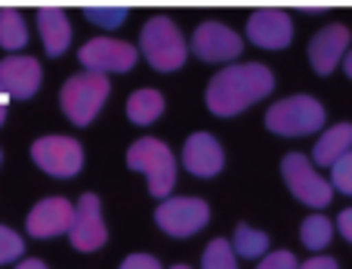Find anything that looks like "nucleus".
Wrapping results in <instances>:
<instances>
[{"mask_svg":"<svg viewBox=\"0 0 352 269\" xmlns=\"http://www.w3.org/2000/svg\"><path fill=\"white\" fill-rule=\"evenodd\" d=\"M275 90V74L260 62H235L217 72L207 84V109L217 118H235L263 103Z\"/></svg>","mask_w":352,"mask_h":269,"instance_id":"f257e3e1","label":"nucleus"},{"mask_svg":"<svg viewBox=\"0 0 352 269\" xmlns=\"http://www.w3.org/2000/svg\"><path fill=\"white\" fill-rule=\"evenodd\" d=\"M140 56L155 72L170 74L176 68H182L188 59V43H186V37H182L179 25H176L170 16H152L142 25Z\"/></svg>","mask_w":352,"mask_h":269,"instance_id":"f03ea898","label":"nucleus"},{"mask_svg":"<svg viewBox=\"0 0 352 269\" xmlns=\"http://www.w3.org/2000/svg\"><path fill=\"white\" fill-rule=\"evenodd\" d=\"M127 167L148 180V192L155 198H170L173 186H176V158L170 152V146L152 136H142L133 146L127 149Z\"/></svg>","mask_w":352,"mask_h":269,"instance_id":"7ed1b4c3","label":"nucleus"},{"mask_svg":"<svg viewBox=\"0 0 352 269\" xmlns=\"http://www.w3.org/2000/svg\"><path fill=\"white\" fill-rule=\"evenodd\" d=\"M109 93H111V80L105 78V74L80 72V74H72V78L62 84L59 105L74 127H87V124H93L96 115L102 111Z\"/></svg>","mask_w":352,"mask_h":269,"instance_id":"20e7f679","label":"nucleus"},{"mask_svg":"<svg viewBox=\"0 0 352 269\" xmlns=\"http://www.w3.org/2000/svg\"><path fill=\"white\" fill-rule=\"evenodd\" d=\"M324 127V105L316 96H287L266 111V130L278 136H309Z\"/></svg>","mask_w":352,"mask_h":269,"instance_id":"39448f33","label":"nucleus"},{"mask_svg":"<svg viewBox=\"0 0 352 269\" xmlns=\"http://www.w3.org/2000/svg\"><path fill=\"white\" fill-rule=\"evenodd\" d=\"M281 177H285L291 195L297 198L306 208H328L331 198H334V186L331 180H324L322 173L316 171V164L309 161V155L291 152L281 158Z\"/></svg>","mask_w":352,"mask_h":269,"instance_id":"423d86ee","label":"nucleus"},{"mask_svg":"<svg viewBox=\"0 0 352 269\" xmlns=\"http://www.w3.org/2000/svg\"><path fill=\"white\" fill-rule=\"evenodd\" d=\"M78 59L84 65V72L109 78V74L130 72L136 65V59H140V50L127 41H118V37H90L78 50Z\"/></svg>","mask_w":352,"mask_h":269,"instance_id":"0eeeda50","label":"nucleus"},{"mask_svg":"<svg viewBox=\"0 0 352 269\" xmlns=\"http://www.w3.org/2000/svg\"><path fill=\"white\" fill-rule=\"evenodd\" d=\"M155 223L164 229L170 239H188V235L201 233L210 223V204L192 195L164 198L155 211Z\"/></svg>","mask_w":352,"mask_h":269,"instance_id":"6e6552de","label":"nucleus"},{"mask_svg":"<svg viewBox=\"0 0 352 269\" xmlns=\"http://www.w3.org/2000/svg\"><path fill=\"white\" fill-rule=\"evenodd\" d=\"M31 158L43 173L56 180H72L84 167V149L72 136H41L31 146Z\"/></svg>","mask_w":352,"mask_h":269,"instance_id":"1a4fd4ad","label":"nucleus"},{"mask_svg":"<svg viewBox=\"0 0 352 269\" xmlns=\"http://www.w3.org/2000/svg\"><path fill=\"white\" fill-rule=\"evenodd\" d=\"M188 50H192L201 62H210V65H235V59L244 50V41L229 25L210 19V22H201L198 28H195Z\"/></svg>","mask_w":352,"mask_h":269,"instance_id":"9d476101","label":"nucleus"},{"mask_svg":"<svg viewBox=\"0 0 352 269\" xmlns=\"http://www.w3.org/2000/svg\"><path fill=\"white\" fill-rule=\"evenodd\" d=\"M109 239V229H105V220H102V204L93 192L78 198V208H74V217H72V229H68V241H72L74 251L80 254H93L105 245Z\"/></svg>","mask_w":352,"mask_h":269,"instance_id":"9b49d317","label":"nucleus"},{"mask_svg":"<svg viewBox=\"0 0 352 269\" xmlns=\"http://www.w3.org/2000/svg\"><path fill=\"white\" fill-rule=\"evenodd\" d=\"M349 41H352V31L346 25H324L318 34H312L309 41V65L316 74H331L337 65H343L349 53Z\"/></svg>","mask_w":352,"mask_h":269,"instance_id":"f8f14e48","label":"nucleus"},{"mask_svg":"<svg viewBox=\"0 0 352 269\" xmlns=\"http://www.w3.org/2000/svg\"><path fill=\"white\" fill-rule=\"evenodd\" d=\"M72 217H74V204L68 198H43L31 208L25 229L31 239H56V235H68L72 229Z\"/></svg>","mask_w":352,"mask_h":269,"instance_id":"ddd939ff","label":"nucleus"},{"mask_svg":"<svg viewBox=\"0 0 352 269\" xmlns=\"http://www.w3.org/2000/svg\"><path fill=\"white\" fill-rule=\"evenodd\" d=\"M43 68L34 56H10L0 62V90L10 99H31L41 90Z\"/></svg>","mask_w":352,"mask_h":269,"instance_id":"4468645a","label":"nucleus"},{"mask_svg":"<svg viewBox=\"0 0 352 269\" xmlns=\"http://www.w3.org/2000/svg\"><path fill=\"white\" fill-rule=\"evenodd\" d=\"M248 37L260 50H285L294 41V22L285 10H256L248 19Z\"/></svg>","mask_w":352,"mask_h":269,"instance_id":"2eb2a0df","label":"nucleus"},{"mask_svg":"<svg viewBox=\"0 0 352 269\" xmlns=\"http://www.w3.org/2000/svg\"><path fill=\"white\" fill-rule=\"evenodd\" d=\"M182 164H186V171L192 173V177L210 180L226 167V152L217 136L201 130V133L188 136L186 146H182Z\"/></svg>","mask_w":352,"mask_h":269,"instance_id":"dca6fc26","label":"nucleus"},{"mask_svg":"<svg viewBox=\"0 0 352 269\" xmlns=\"http://www.w3.org/2000/svg\"><path fill=\"white\" fill-rule=\"evenodd\" d=\"M37 34H41L47 56H53V59L65 56V50L72 47V22H68L65 10H59V6H41L37 10Z\"/></svg>","mask_w":352,"mask_h":269,"instance_id":"f3484780","label":"nucleus"},{"mask_svg":"<svg viewBox=\"0 0 352 269\" xmlns=\"http://www.w3.org/2000/svg\"><path fill=\"white\" fill-rule=\"evenodd\" d=\"M349 152H352V124H334L316 140L309 161L316 167H334Z\"/></svg>","mask_w":352,"mask_h":269,"instance_id":"a211bd4d","label":"nucleus"},{"mask_svg":"<svg viewBox=\"0 0 352 269\" xmlns=\"http://www.w3.org/2000/svg\"><path fill=\"white\" fill-rule=\"evenodd\" d=\"M161 115H164V96H161L158 90L146 87V90L130 93V99H127V118L136 124V127H148V124H155Z\"/></svg>","mask_w":352,"mask_h":269,"instance_id":"6ab92c4d","label":"nucleus"},{"mask_svg":"<svg viewBox=\"0 0 352 269\" xmlns=\"http://www.w3.org/2000/svg\"><path fill=\"white\" fill-rule=\"evenodd\" d=\"M0 47L19 56V50L28 47V25H25L22 12L3 6L0 10Z\"/></svg>","mask_w":352,"mask_h":269,"instance_id":"aec40b11","label":"nucleus"},{"mask_svg":"<svg viewBox=\"0 0 352 269\" xmlns=\"http://www.w3.org/2000/svg\"><path fill=\"white\" fill-rule=\"evenodd\" d=\"M232 251H235V257H244V260H263L269 254V235L241 223L235 229V239H232Z\"/></svg>","mask_w":352,"mask_h":269,"instance_id":"412c9836","label":"nucleus"},{"mask_svg":"<svg viewBox=\"0 0 352 269\" xmlns=\"http://www.w3.org/2000/svg\"><path fill=\"white\" fill-rule=\"evenodd\" d=\"M334 223L328 220L324 214H309L303 220V226H300V241H303L309 251H324V248L331 245V239H334Z\"/></svg>","mask_w":352,"mask_h":269,"instance_id":"4be33fe9","label":"nucleus"},{"mask_svg":"<svg viewBox=\"0 0 352 269\" xmlns=\"http://www.w3.org/2000/svg\"><path fill=\"white\" fill-rule=\"evenodd\" d=\"M201 269H238V257H235V251H232V241L213 239L210 245L204 248Z\"/></svg>","mask_w":352,"mask_h":269,"instance_id":"5701e85b","label":"nucleus"},{"mask_svg":"<svg viewBox=\"0 0 352 269\" xmlns=\"http://www.w3.org/2000/svg\"><path fill=\"white\" fill-rule=\"evenodd\" d=\"M84 16L90 19L93 25H99V28L115 31V28H121V25L127 22L130 10L127 6H121V3H115V6H84Z\"/></svg>","mask_w":352,"mask_h":269,"instance_id":"b1692460","label":"nucleus"},{"mask_svg":"<svg viewBox=\"0 0 352 269\" xmlns=\"http://www.w3.org/2000/svg\"><path fill=\"white\" fill-rule=\"evenodd\" d=\"M22 254H25L22 235L12 233L10 226H3V223H0V266L19 263V260H22Z\"/></svg>","mask_w":352,"mask_h":269,"instance_id":"393cba45","label":"nucleus"},{"mask_svg":"<svg viewBox=\"0 0 352 269\" xmlns=\"http://www.w3.org/2000/svg\"><path fill=\"white\" fill-rule=\"evenodd\" d=\"M331 186H334V192L352 195V152L343 155V158L331 167Z\"/></svg>","mask_w":352,"mask_h":269,"instance_id":"a878e982","label":"nucleus"},{"mask_svg":"<svg viewBox=\"0 0 352 269\" xmlns=\"http://www.w3.org/2000/svg\"><path fill=\"white\" fill-rule=\"evenodd\" d=\"M256 269H300V263H297V257H294L291 251H272V254H266V257L260 260V266Z\"/></svg>","mask_w":352,"mask_h":269,"instance_id":"bb28decb","label":"nucleus"},{"mask_svg":"<svg viewBox=\"0 0 352 269\" xmlns=\"http://www.w3.org/2000/svg\"><path fill=\"white\" fill-rule=\"evenodd\" d=\"M118 269H164V266H161V260L152 257V254H130Z\"/></svg>","mask_w":352,"mask_h":269,"instance_id":"cd10ccee","label":"nucleus"},{"mask_svg":"<svg viewBox=\"0 0 352 269\" xmlns=\"http://www.w3.org/2000/svg\"><path fill=\"white\" fill-rule=\"evenodd\" d=\"M334 229L343 235V239L352 245V208H346V211H340V217H337V223H334Z\"/></svg>","mask_w":352,"mask_h":269,"instance_id":"c85d7f7f","label":"nucleus"},{"mask_svg":"<svg viewBox=\"0 0 352 269\" xmlns=\"http://www.w3.org/2000/svg\"><path fill=\"white\" fill-rule=\"evenodd\" d=\"M300 269H340L334 257H309L306 263H300Z\"/></svg>","mask_w":352,"mask_h":269,"instance_id":"c756f323","label":"nucleus"},{"mask_svg":"<svg viewBox=\"0 0 352 269\" xmlns=\"http://www.w3.org/2000/svg\"><path fill=\"white\" fill-rule=\"evenodd\" d=\"M16 269H50L43 260H34V257H28V260H19Z\"/></svg>","mask_w":352,"mask_h":269,"instance_id":"7c9ffc66","label":"nucleus"},{"mask_svg":"<svg viewBox=\"0 0 352 269\" xmlns=\"http://www.w3.org/2000/svg\"><path fill=\"white\" fill-rule=\"evenodd\" d=\"M343 72H346V78H352V50L346 53V59H343Z\"/></svg>","mask_w":352,"mask_h":269,"instance_id":"2f4dec72","label":"nucleus"},{"mask_svg":"<svg viewBox=\"0 0 352 269\" xmlns=\"http://www.w3.org/2000/svg\"><path fill=\"white\" fill-rule=\"evenodd\" d=\"M6 99H10V96H6V93H0V121L6 118Z\"/></svg>","mask_w":352,"mask_h":269,"instance_id":"473e14b6","label":"nucleus"},{"mask_svg":"<svg viewBox=\"0 0 352 269\" xmlns=\"http://www.w3.org/2000/svg\"><path fill=\"white\" fill-rule=\"evenodd\" d=\"M170 269H192V266H186V263H176V266H170Z\"/></svg>","mask_w":352,"mask_h":269,"instance_id":"72a5a7b5","label":"nucleus"},{"mask_svg":"<svg viewBox=\"0 0 352 269\" xmlns=\"http://www.w3.org/2000/svg\"><path fill=\"white\" fill-rule=\"evenodd\" d=\"M0 161H3V152H0Z\"/></svg>","mask_w":352,"mask_h":269,"instance_id":"f704fd0d","label":"nucleus"}]
</instances>
